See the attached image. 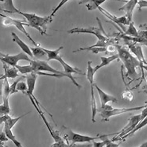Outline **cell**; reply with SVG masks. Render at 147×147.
Segmentation results:
<instances>
[{
  "mask_svg": "<svg viewBox=\"0 0 147 147\" xmlns=\"http://www.w3.org/2000/svg\"><path fill=\"white\" fill-rule=\"evenodd\" d=\"M10 112L9 99H3L2 103L0 105V115L9 114Z\"/></svg>",
  "mask_w": 147,
  "mask_h": 147,
  "instance_id": "26",
  "label": "cell"
},
{
  "mask_svg": "<svg viewBox=\"0 0 147 147\" xmlns=\"http://www.w3.org/2000/svg\"><path fill=\"white\" fill-rule=\"evenodd\" d=\"M147 118H146L142 121H140L139 123L135 127L132 131L123 138H122L121 140H124L127 138L132 136L135 133H136L137 131L145 127L147 125Z\"/></svg>",
  "mask_w": 147,
  "mask_h": 147,
  "instance_id": "28",
  "label": "cell"
},
{
  "mask_svg": "<svg viewBox=\"0 0 147 147\" xmlns=\"http://www.w3.org/2000/svg\"><path fill=\"white\" fill-rule=\"evenodd\" d=\"M30 48L33 57L40 58L46 55V53L39 45L34 47H30Z\"/></svg>",
  "mask_w": 147,
  "mask_h": 147,
  "instance_id": "29",
  "label": "cell"
},
{
  "mask_svg": "<svg viewBox=\"0 0 147 147\" xmlns=\"http://www.w3.org/2000/svg\"><path fill=\"white\" fill-rule=\"evenodd\" d=\"M137 147H147V142L143 143L141 145Z\"/></svg>",
  "mask_w": 147,
  "mask_h": 147,
  "instance_id": "39",
  "label": "cell"
},
{
  "mask_svg": "<svg viewBox=\"0 0 147 147\" xmlns=\"http://www.w3.org/2000/svg\"><path fill=\"white\" fill-rule=\"evenodd\" d=\"M4 126V131L8 140L13 142L16 147H24L21 143L17 139L11 129L5 126Z\"/></svg>",
  "mask_w": 147,
  "mask_h": 147,
  "instance_id": "23",
  "label": "cell"
},
{
  "mask_svg": "<svg viewBox=\"0 0 147 147\" xmlns=\"http://www.w3.org/2000/svg\"><path fill=\"white\" fill-rule=\"evenodd\" d=\"M126 44L128 46L129 50L136 56V57L139 61L141 65L143 66H146L147 63L145 59L141 46L140 45H138L137 44L130 42H128Z\"/></svg>",
  "mask_w": 147,
  "mask_h": 147,
  "instance_id": "11",
  "label": "cell"
},
{
  "mask_svg": "<svg viewBox=\"0 0 147 147\" xmlns=\"http://www.w3.org/2000/svg\"><path fill=\"white\" fill-rule=\"evenodd\" d=\"M147 107L146 105L128 108H114L106 111L102 109L100 110L102 121H107L110 118L126 113L138 111Z\"/></svg>",
  "mask_w": 147,
  "mask_h": 147,
  "instance_id": "7",
  "label": "cell"
},
{
  "mask_svg": "<svg viewBox=\"0 0 147 147\" xmlns=\"http://www.w3.org/2000/svg\"><path fill=\"white\" fill-rule=\"evenodd\" d=\"M3 64V68L4 71V75L1 77V80H4L5 78L14 79L18 77L19 71L15 67H9L8 65L2 62Z\"/></svg>",
  "mask_w": 147,
  "mask_h": 147,
  "instance_id": "15",
  "label": "cell"
},
{
  "mask_svg": "<svg viewBox=\"0 0 147 147\" xmlns=\"http://www.w3.org/2000/svg\"><path fill=\"white\" fill-rule=\"evenodd\" d=\"M0 125V142H5L9 140L7 138L4 131V126L2 127Z\"/></svg>",
  "mask_w": 147,
  "mask_h": 147,
  "instance_id": "37",
  "label": "cell"
},
{
  "mask_svg": "<svg viewBox=\"0 0 147 147\" xmlns=\"http://www.w3.org/2000/svg\"><path fill=\"white\" fill-rule=\"evenodd\" d=\"M116 50L119 59L123 63L126 69V77L131 80L134 81L138 78L139 74L137 71L138 67H141L142 71L144 69H147L146 66L142 65L137 58L131 55L129 48L118 45Z\"/></svg>",
  "mask_w": 147,
  "mask_h": 147,
  "instance_id": "1",
  "label": "cell"
},
{
  "mask_svg": "<svg viewBox=\"0 0 147 147\" xmlns=\"http://www.w3.org/2000/svg\"><path fill=\"white\" fill-rule=\"evenodd\" d=\"M38 75L34 72H32L26 75V83L28 87V90L26 94L27 95L33 96L35 90L36 80Z\"/></svg>",
  "mask_w": 147,
  "mask_h": 147,
  "instance_id": "14",
  "label": "cell"
},
{
  "mask_svg": "<svg viewBox=\"0 0 147 147\" xmlns=\"http://www.w3.org/2000/svg\"><path fill=\"white\" fill-rule=\"evenodd\" d=\"M30 64L32 67L33 72H44L62 76L64 77L69 79L79 89L81 87V85L77 82L75 78L73 76L68 75L64 71H61L54 68L49 65L46 61L40 60H31Z\"/></svg>",
  "mask_w": 147,
  "mask_h": 147,
  "instance_id": "4",
  "label": "cell"
},
{
  "mask_svg": "<svg viewBox=\"0 0 147 147\" xmlns=\"http://www.w3.org/2000/svg\"><path fill=\"white\" fill-rule=\"evenodd\" d=\"M101 13L110 21L109 22L117 25L122 30L123 34L127 31L128 26L127 25V18L125 16L117 17L113 15L104 8L100 7L98 9Z\"/></svg>",
  "mask_w": 147,
  "mask_h": 147,
  "instance_id": "10",
  "label": "cell"
},
{
  "mask_svg": "<svg viewBox=\"0 0 147 147\" xmlns=\"http://www.w3.org/2000/svg\"><path fill=\"white\" fill-rule=\"evenodd\" d=\"M94 84L90 85L91 105L92 112L91 120L93 123H95L96 122V116L98 110L94 92Z\"/></svg>",
  "mask_w": 147,
  "mask_h": 147,
  "instance_id": "18",
  "label": "cell"
},
{
  "mask_svg": "<svg viewBox=\"0 0 147 147\" xmlns=\"http://www.w3.org/2000/svg\"><path fill=\"white\" fill-rule=\"evenodd\" d=\"M85 51H90L93 53L96 54L107 51V48L92 47L90 46L88 47L80 48L79 49L74 51L73 52L76 53Z\"/></svg>",
  "mask_w": 147,
  "mask_h": 147,
  "instance_id": "27",
  "label": "cell"
},
{
  "mask_svg": "<svg viewBox=\"0 0 147 147\" xmlns=\"http://www.w3.org/2000/svg\"><path fill=\"white\" fill-rule=\"evenodd\" d=\"M2 76V75H0V79H1V78Z\"/></svg>",
  "mask_w": 147,
  "mask_h": 147,
  "instance_id": "41",
  "label": "cell"
},
{
  "mask_svg": "<svg viewBox=\"0 0 147 147\" xmlns=\"http://www.w3.org/2000/svg\"><path fill=\"white\" fill-rule=\"evenodd\" d=\"M140 114L136 115L131 117L127 124L120 131L117 132L116 135L111 140L115 142L121 140L122 138L130 132L140 121Z\"/></svg>",
  "mask_w": 147,
  "mask_h": 147,
  "instance_id": "8",
  "label": "cell"
},
{
  "mask_svg": "<svg viewBox=\"0 0 147 147\" xmlns=\"http://www.w3.org/2000/svg\"><path fill=\"white\" fill-rule=\"evenodd\" d=\"M138 1L137 0L127 1L126 3L119 9V11H124L126 13L125 16L127 18V26L132 22L134 11L137 5Z\"/></svg>",
  "mask_w": 147,
  "mask_h": 147,
  "instance_id": "12",
  "label": "cell"
},
{
  "mask_svg": "<svg viewBox=\"0 0 147 147\" xmlns=\"http://www.w3.org/2000/svg\"><path fill=\"white\" fill-rule=\"evenodd\" d=\"M22 60L30 62L31 59L24 52L13 55H5L0 52V62L11 67H15L18 65L19 61Z\"/></svg>",
  "mask_w": 147,
  "mask_h": 147,
  "instance_id": "9",
  "label": "cell"
},
{
  "mask_svg": "<svg viewBox=\"0 0 147 147\" xmlns=\"http://www.w3.org/2000/svg\"><path fill=\"white\" fill-rule=\"evenodd\" d=\"M94 87L98 94L101 104V109L110 102H116L117 101L116 98L114 96L109 94L104 91L96 84H94Z\"/></svg>",
  "mask_w": 147,
  "mask_h": 147,
  "instance_id": "13",
  "label": "cell"
},
{
  "mask_svg": "<svg viewBox=\"0 0 147 147\" xmlns=\"http://www.w3.org/2000/svg\"><path fill=\"white\" fill-rule=\"evenodd\" d=\"M1 3L3 11L9 13H18L20 10L15 6L13 1H2Z\"/></svg>",
  "mask_w": 147,
  "mask_h": 147,
  "instance_id": "20",
  "label": "cell"
},
{
  "mask_svg": "<svg viewBox=\"0 0 147 147\" xmlns=\"http://www.w3.org/2000/svg\"><path fill=\"white\" fill-rule=\"evenodd\" d=\"M11 35L13 41L19 46L23 52L31 57H33L30 47L22 41L15 33L12 32Z\"/></svg>",
  "mask_w": 147,
  "mask_h": 147,
  "instance_id": "16",
  "label": "cell"
},
{
  "mask_svg": "<svg viewBox=\"0 0 147 147\" xmlns=\"http://www.w3.org/2000/svg\"><path fill=\"white\" fill-rule=\"evenodd\" d=\"M92 62L89 61L88 62L86 77L90 85L94 84V76L96 73L95 72L94 67L92 65Z\"/></svg>",
  "mask_w": 147,
  "mask_h": 147,
  "instance_id": "25",
  "label": "cell"
},
{
  "mask_svg": "<svg viewBox=\"0 0 147 147\" xmlns=\"http://www.w3.org/2000/svg\"><path fill=\"white\" fill-rule=\"evenodd\" d=\"M122 97L125 100L129 101H132L134 99L133 93L129 90L125 91L122 94Z\"/></svg>",
  "mask_w": 147,
  "mask_h": 147,
  "instance_id": "35",
  "label": "cell"
},
{
  "mask_svg": "<svg viewBox=\"0 0 147 147\" xmlns=\"http://www.w3.org/2000/svg\"><path fill=\"white\" fill-rule=\"evenodd\" d=\"M51 147H71L63 139L62 140L54 142Z\"/></svg>",
  "mask_w": 147,
  "mask_h": 147,
  "instance_id": "34",
  "label": "cell"
},
{
  "mask_svg": "<svg viewBox=\"0 0 147 147\" xmlns=\"http://www.w3.org/2000/svg\"><path fill=\"white\" fill-rule=\"evenodd\" d=\"M10 85L8 79L5 78L4 80L3 87V99H9L10 94Z\"/></svg>",
  "mask_w": 147,
  "mask_h": 147,
  "instance_id": "30",
  "label": "cell"
},
{
  "mask_svg": "<svg viewBox=\"0 0 147 147\" xmlns=\"http://www.w3.org/2000/svg\"><path fill=\"white\" fill-rule=\"evenodd\" d=\"M0 10L3 11V9L1 4H0Z\"/></svg>",
  "mask_w": 147,
  "mask_h": 147,
  "instance_id": "40",
  "label": "cell"
},
{
  "mask_svg": "<svg viewBox=\"0 0 147 147\" xmlns=\"http://www.w3.org/2000/svg\"><path fill=\"white\" fill-rule=\"evenodd\" d=\"M60 135L71 147L77 144L90 142L98 139L102 140L105 138L114 135V133L92 137L76 133L65 126H63Z\"/></svg>",
  "mask_w": 147,
  "mask_h": 147,
  "instance_id": "3",
  "label": "cell"
},
{
  "mask_svg": "<svg viewBox=\"0 0 147 147\" xmlns=\"http://www.w3.org/2000/svg\"><path fill=\"white\" fill-rule=\"evenodd\" d=\"M0 16L3 18L2 23L3 26L5 27L14 26L26 36L35 46H37L38 43H36L33 40L24 28V26H29L26 21L14 19L1 13Z\"/></svg>",
  "mask_w": 147,
  "mask_h": 147,
  "instance_id": "5",
  "label": "cell"
},
{
  "mask_svg": "<svg viewBox=\"0 0 147 147\" xmlns=\"http://www.w3.org/2000/svg\"><path fill=\"white\" fill-rule=\"evenodd\" d=\"M100 59V63L94 67V71L95 73L102 68L109 65L115 60L119 59V57L117 54L108 57H102Z\"/></svg>",
  "mask_w": 147,
  "mask_h": 147,
  "instance_id": "19",
  "label": "cell"
},
{
  "mask_svg": "<svg viewBox=\"0 0 147 147\" xmlns=\"http://www.w3.org/2000/svg\"><path fill=\"white\" fill-rule=\"evenodd\" d=\"M58 61L62 65L64 69V72L66 74L70 76H73L72 74H73L84 75V74L80 70L77 68L73 67L68 64L65 62L62 57H61Z\"/></svg>",
  "mask_w": 147,
  "mask_h": 147,
  "instance_id": "17",
  "label": "cell"
},
{
  "mask_svg": "<svg viewBox=\"0 0 147 147\" xmlns=\"http://www.w3.org/2000/svg\"><path fill=\"white\" fill-rule=\"evenodd\" d=\"M41 48L46 54L47 58V61H50L51 60H55L57 61L61 57L59 54L60 52L63 49V46H61L55 50H49L42 47Z\"/></svg>",
  "mask_w": 147,
  "mask_h": 147,
  "instance_id": "21",
  "label": "cell"
},
{
  "mask_svg": "<svg viewBox=\"0 0 147 147\" xmlns=\"http://www.w3.org/2000/svg\"><path fill=\"white\" fill-rule=\"evenodd\" d=\"M108 137H106L102 139L100 142H96L94 141L92 142L93 147H104L108 142L109 139Z\"/></svg>",
  "mask_w": 147,
  "mask_h": 147,
  "instance_id": "36",
  "label": "cell"
},
{
  "mask_svg": "<svg viewBox=\"0 0 147 147\" xmlns=\"http://www.w3.org/2000/svg\"><path fill=\"white\" fill-rule=\"evenodd\" d=\"M15 67L19 72L22 74L28 75L33 72L32 67L30 64L29 65H18Z\"/></svg>",
  "mask_w": 147,
  "mask_h": 147,
  "instance_id": "31",
  "label": "cell"
},
{
  "mask_svg": "<svg viewBox=\"0 0 147 147\" xmlns=\"http://www.w3.org/2000/svg\"><path fill=\"white\" fill-rule=\"evenodd\" d=\"M57 11V9L55 8L50 16L44 17L34 13H24L20 10L18 14L25 18L29 26L37 30L42 35H47V25L52 22L53 17Z\"/></svg>",
  "mask_w": 147,
  "mask_h": 147,
  "instance_id": "2",
  "label": "cell"
},
{
  "mask_svg": "<svg viewBox=\"0 0 147 147\" xmlns=\"http://www.w3.org/2000/svg\"><path fill=\"white\" fill-rule=\"evenodd\" d=\"M137 4L138 5L139 10L141 11L143 7H146L147 6V2L146 1H138Z\"/></svg>",
  "mask_w": 147,
  "mask_h": 147,
  "instance_id": "38",
  "label": "cell"
},
{
  "mask_svg": "<svg viewBox=\"0 0 147 147\" xmlns=\"http://www.w3.org/2000/svg\"><path fill=\"white\" fill-rule=\"evenodd\" d=\"M17 90L18 92L20 91L26 94L28 90L26 83L21 81H19L17 84Z\"/></svg>",
  "mask_w": 147,
  "mask_h": 147,
  "instance_id": "33",
  "label": "cell"
},
{
  "mask_svg": "<svg viewBox=\"0 0 147 147\" xmlns=\"http://www.w3.org/2000/svg\"><path fill=\"white\" fill-rule=\"evenodd\" d=\"M24 78V77H22L20 78L10 85V96L18 92L17 90V84Z\"/></svg>",
  "mask_w": 147,
  "mask_h": 147,
  "instance_id": "32",
  "label": "cell"
},
{
  "mask_svg": "<svg viewBox=\"0 0 147 147\" xmlns=\"http://www.w3.org/2000/svg\"><path fill=\"white\" fill-rule=\"evenodd\" d=\"M85 1L87 3L86 6L88 10L92 11L98 9L101 5L106 1L105 0H91V1Z\"/></svg>",
  "mask_w": 147,
  "mask_h": 147,
  "instance_id": "24",
  "label": "cell"
},
{
  "mask_svg": "<svg viewBox=\"0 0 147 147\" xmlns=\"http://www.w3.org/2000/svg\"><path fill=\"white\" fill-rule=\"evenodd\" d=\"M30 113V112H29L15 118L12 117L9 115V114L8 115L4 122V125L12 129L20 119L29 114Z\"/></svg>",
  "mask_w": 147,
  "mask_h": 147,
  "instance_id": "22",
  "label": "cell"
},
{
  "mask_svg": "<svg viewBox=\"0 0 147 147\" xmlns=\"http://www.w3.org/2000/svg\"><path fill=\"white\" fill-rule=\"evenodd\" d=\"M100 28H98L90 27L88 28H75L68 31L69 33H86L94 35L96 37L98 40L105 41H111L112 38L110 37L106 33L102 27V24L99 20Z\"/></svg>",
  "mask_w": 147,
  "mask_h": 147,
  "instance_id": "6",
  "label": "cell"
}]
</instances>
